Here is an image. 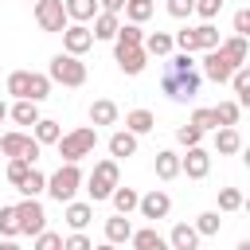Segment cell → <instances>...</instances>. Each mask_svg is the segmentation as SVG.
<instances>
[{"label": "cell", "mask_w": 250, "mask_h": 250, "mask_svg": "<svg viewBox=\"0 0 250 250\" xmlns=\"http://www.w3.org/2000/svg\"><path fill=\"white\" fill-rule=\"evenodd\" d=\"M117 27H121V20H117V12H109V8H102V12L94 16V39H117Z\"/></svg>", "instance_id": "d6986e66"}, {"label": "cell", "mask_w": 250, "mask_h": 250, "mask_svg": "<svg viewBox=\"0 0 250 250\" xmlns=\"http://www.w3.org/2000/svg\"><path fill=\"white\" fill-rule=\"evenodd\" d=\"M176 141H180L184 148H191V145H199V141H203V129H199L195 121H188V125H180V129H176Z\"/></svg>", "instance_id": "ab89813d"}, {"label": "cell", "mask_w": 250, "mask_h": 250, "mask_svg": "<svg viewBox=\"0 0 250 250\" xmlns=\"http://www.w3.org/2000/svg\"><path fill=\"white\" fill-rule=\"evenodd\" d=\"M113 47H145V31H141V23H121L117 27V39H113Z\"/></svg>", "instance_id": "cb8c5ba5"}, {"label": "cell", "mask_w": 250, "mask_h": 250, "mask_svg": "<svg viewBox=\"0 0 250 250\" xmlns=\"http://www.w3.org/2000/svg\"><path fill=\"white\" fill-rule=\"evenodd\" d=\"M145 219H168V211H172V199H168V191H160V188H152L148 195H141V207H137Z\"/></svg>", "instance_id": "7c38bea8"}, {"label": "cell", "mask_w": 250, "mask_h": 250, "mask_svg": "<svg viewBox=\"0 0 250 250\" xmlns=\"http://www.w3.org/2000/svg\"><path fill=\"white\" fill-rule=\"evenodd\" d=\"M35 23L43 31H66L70 23V12H66V0H35Z\"/></svg>", "instance_id": "8992f818"}, {"label": "cell", "mask_w": 250, "mask_h": 250, "mask_svg": "<svg viewBox=\"0 0 250 250\" xmlns=\"http://www.w3.org/2000/svg\"><path fill=\"white\" fill-rule=\"evenodd\" d=\"M230 86H234V94H238V105L250 109V70H246V66H238V70L230 74Z\"/></svg>", "instance_id": "f1b7e54d"}, {"label": "cell", "mask_w": 250, "mask_h": 250, "mask_svg": "<svg viewBox=\"0 0 250 250\" xmlns=\"http://www.w3.org/2000/svg\"><path fill=\"white\" fill-rule=\"evenodd\" d=\"M195 227H199V234H219L223 219H219V211H203V215H195Z\"/></svg>", "instance_id": "7bdbcfd3"}, {"label": "cell", "mask_w": 250, "mask_h": 250, "mask_svg": "<svg viewBox=\"0 0 250 250\" xmlns=\"http://www.w3.org/2000/svg\"><path fill=\"white\" fill-rule=\"evenodd\" d=\"M8 94L12 98H27L31 94V70H12L8 74Z\"/></svg>", "instance_id": "4dcf8cb0"}, {"label": "cell", "mask_w": 250, "mask_h": 250, "mask_svg": "<svg viewBox=\"0 0 250 250\" xmlns=\"http://www.w3.org/2000/svg\"><path fill=\"white\" fill-rule=\"evenodd\" d=\"M16 191H20V195H43V191H47V176H43L39 168H31V172H27V180H23Z\"/></svg>", "instance_id": "e575fe53"}, {"label": "cell", "mask_w": 250, "mask_h": 250, "mask_svg": "<svg viewBox=\"0 0 250 250\" xmlns=\"http://www.w3.org/2000/svg\"><path fill=\"white\" fill-rule=\"evenodd\" d=\"M0 121H4V113H0Z\"/></svg>", "instance_id": "6f0895ef"}, {"label": "cell", "mask_w": 250, "mask_h": 250, "mask_svg": "<svg viewBox=\"0 0 250 250\" xmlns=\"http://www.w3.org/2000/svg\"><path fill=\"white\" fill-rule=\"evenodd\" d=\"M109 199H113V211H121V215H129V211H137V207H141V195H137L133 188H121V184L113 188V195H109Z\"/></svg>", "instance_id": "d4e9b609"}, {"label": "cell", "mask_w": 250, "mask_h": 250, "mask_svg": "<svg viewBox=\"0 0 250 250\" xmlns=\"http://www.w3.org/2000/svg\"><path fill=\"white\" fill-rule=\"evenodd\" d=\"M133 152H137V133H133V129H117V133L109 137V156L125 160V156H133Z\"/></svg>", "instance_id": "e0dca14e"}, {"label": "cell", "mask_w": 250, "mask_h": 250, "mask_svg": "<svg viewBox=\"0 0 250 250\" xmlns=\"http://www.w3.org/2000/svg\"><path fill=\"white\" fill-rule=\"evenodd\" d=\"M31 168H35V164H31L27 156H8V180H12V188H20Z\"/></svg>", "instance_id": "d6a6232c"}, {"label": "cell", "mask_w": 250, "mask_h": 250, "mask_svg": "<svg viewBox=\"0 0 250 250\" xmlns=\"http://www.w3.org/2000/svg\"><path fill=\"white\" fill-rule=\"evenodd\" d=\"M223 39H219V31L211 27V20H203L199 27H195V51H211V47H219Z\"/></svg>", "instance_id": "f546056e"}, {"label": "cell", "mask_w": 250, "mask_h": 250, "mask_svg": "<svg viewBox=\"0 0 250 250\" xmlns=\"http://www.w3.org/2000/svg\"><path fill=\"white\" fill-rule=\"evenodd\" d=\"M234 70H238V66H234L219 47H211V51L203 55V78H211V82H230Z\"/></svg>", "instance_id": "9c48e42d"}, {"label": "cell", "mask_w": 250, "mask_h": 250, "mask_svg": "<svg viewBox=\"0 0 250 250\" xmlns=\"http://www.w3.org/2000/svg\"><path fill=\"white\" fill-rule=\"evenodd\" d=\"M0 156H4V152H0Z\"/></svg>", "instance_id": "680465c9"}, {"label": "cell", "mask_w": 250, "mask_h": 250, "mask_svg": "<svg viewBox=\"0 0 250 250\" xmlns=\"http://www.w3.org/2000/svg\"><path fill=\"white\" fill-rule=\"evenodd\" d=\"M102 8H109V12H121V8H125V0H102Z\"/></svg>", "instance_id": "f907efd6"}, {"label": "cell", "mask_w": 250, "mask_h": 250, "mask_svg": "<svg viewBox=\"0 0 250 250\" xmlns=\"http://www.w3.org/2000/svg\"><path fill=\"white\" fill-rule=\"evenodd\" d=\"M16 211H20V230L23 234H39V230H47V215H43V203H39V195H23V203H16Z\"/></svg>", "instance_id": "52a82bcc"}, {"label": "cell", "mask_w": 250, "mask_h": 250, "mask_svg": "<svg viewBox=\"0 0 250 250\" xmlns=\"http://www.w3.org/2000/svg\"><path fill=\"white\" fill-rule=\"evenodd\" d=\"M90 219H94V203H74V199L66 203V223H70L74 230H82Z\"/></svg>", "instance_id": "83f0119b"}, {"label": "cell", "mask_w": 250, "mask_h": 250, "mask_svg": "<svg viewBox=\"0 0 250 250\" xmlns=\"http://www.w3.org/2000/svg\"><path fill=\"white\" fill-rule=\"evenodd\" d=\"M78 188H82L78 160H62V164H59V172L47 180V195H51V199H59V203H70Z\"/></svg>", "instance_id": "277c9868"}, {"label": "cell", "mask_w": 250, "mask_h": 250, "mask_svg": "<svg viewBox=\"0 0 250 250\" xmlns=\"http://www.w3.org/2000/svg\"><path fill=\"white\" fill-rule=\"evenodd\" d=\"M66 250H90V238H86L82 230H74V234L66 238Z\"/></svg>", "instance_id": "681fc988"}, {"label": "cell", "mask_w": 250, "mask_h": 250, "mask_svg": "<svg viewBox=\"0 0 250 250\" xmlns=\"http://www.w3.org/2000/svg\"><path fill=\"white\" fill-rule=\"evenodd\" d=\"M195 12H199L203 20H215V16L223 12V0H195Z\"/></svg>", "instance_id": "bcb514c9"}, {"label": "cell", "mask_w": 250, "mask_h": 250, "mask_svg": "<svg viewBox=\"0 0 250 250\" xmlns=\"http://www.w3.org/2000/svg\"><path fill=\"white\" fill-rule=\"evenodd\" d=\"M199 227H191V223H176L172 227V234H168V246H176V250H195L199 246Z\"/></svg>", "instance_id": "5bb4252c"}, {"label": "cell", "mask_w": 250, "mask_h": 250, "mask_svg": "<svg viewBox=\"0 0 250 250\" xmlns=\"http://www.w3.org/2000/svg\"><path fill=\"white\" fill-rule=\"evenodd\" d=\"M215 113H219V125H238L242 105H238V98H234V102H219V105H215Z\"/></svg>", "instance_id": "74e56055"}, {"label": "cell", "mask_w": 250, "mask_h": 250, "mask_svg": "<svg viewBox=\"0 0 250 250\" xmlns=\"http://www.w3.org/2000/svg\"><path fill=\"white\" fill-rule=\"evenodd\" d=\"M246 199H242V191L238 188H219V211H238Z\"/></svg>", "instance_id": "60d3db41"}, {"label": "cell", "mask_w": 250, "mask_h": 250, "mask_svg": "<svg viewBox=\"0 0 250 250\" xmlns=\"http://www.w3.org/2000/svg\"><path fill=\"white\" fill-rule=\"evenodd\" d=\"M152 125H156V117H152L148 109H133V113H125V129H133L137 137H141V133H148Z\"/></svg>", "instance_id": "1f68e13d"}, {"label": "cell", "mask_w": 250, "mask_h": 250, "mask_svg": "<svg viewBox=\"0 0 250 250\" xmlns=\"http://www.w3.org/2000/svg\"><path fill=\"white\" fill-rule=\"evenodd\" d=\"M105 242H133V223L121 211L113 219H105Z\"/></svg>", "instance_id": "ffe728a7"}, {"label": "cell", "mask_w": 250, "mask_h": 250, "mask_svg": "<svg viewBox=\"0 0 250 250\" xmlns=\"http://www.w3.org/2000/svg\"><path fill=\"white\" fill-rule=\"evenodd\" d=\"M0 113H4V117H8V105H4V102H0Z\"/></svg>", "instance_id": "f5cc1de1"}, {"label": "cell", "mask_w": 250, "mask_h": 250, "mask_svg": "<svg viewBox=\"0 0 250 250\" xmlns=\"http://www.w3.org/2000/svg\"><path fill=\"white\" fill-rule=\"evenodd\" d=\"M117 156H109V160H98L94 164V172H90V180H86V191H90V203H102V199H109L113 195V188H117Z\"/></svg>", "instance_id": "3957f363"}, {"label": "cell", "mask_w": 250, "mask_h": 250, "mask_svg": "<svg viewBox=\"0 0 250 250\" xmlns=\"http://www.w3.org/2000/svg\"><path fill=\"white\" fill-rule=\"evenodd\" d=\"M47 74H51V82H62V86H82V82H86V62H78V55H70V51H59V55L51 59Z\"/></svg>", "instance_id": "5b68a950"}, {"label": "cell", "mask_w": 250, "mask_h": 250, "mask_svg": "<svg viewBox=\"0 0 250 250\" xmlns=\"http://www.w3.org/2000/svg\"><path fill=\"white\" fill-rule=\"evenodd\" d=\"M191 121H195L203 133H215V129H219V113H215V109H207V105H199V109L191 113Z\"/></svg>", "instance_id": "f35d334b"}, {"label": "cell", "mask_w": 250, "mask_h": 250, "mask_svg": "<svg viewBox=\"0 0 250 250\" xmlns=\"http://www.w3.org/2000/svg\"><path fill=\"white\" fill-rule=\"evenodd\" d=\"M62 47L70 51V55H86L90 47H94V27H86V23H66V31H62Z\"/></svg>", "instance_id": "30bf717a"}, {"label": "cell", "mask_w": 250, "mask_h": 250, "mask_svg": "<svg viewBox=\"0 0 250 250\" xmlns=\"http://www.w3.org/2000/svg\"><path fill=\"white\" fill-rule=\"evenodd\" d=\"M113 59H117V66H121V74H141L145 70V62H148V51L145 47H113Z\"/></svg>", "instance_id": "8fae6325"}, {"label": "cell", "mask_w": 250, "mask_h": 250, "mask_svg": "<svg viewBox=\"0 0 250 250\" xmlns=\"http://www.w3.org/2000/svg\"><path fill=\"white\" fill-rule=\"evenodd\" d=\"M94 145H98V125H78V129L59 137V156L62 160H82V156L94 152Z\"/></svg>", "instance_id": "7a4b0ae2"}, {"label": "cell", "mask_w": 250, "mask_h": 250, "mask_svg": "<svg viewBox=\"0 0 250 250\" xmlns=\"http://www.w3.org/2000/svg\"><path fill=\"white\" fill-rule=\"evenodd\" d=\"M39 141L31 137V133H0V152L4 156H27L31 164L39 160Z\"/></svg>", "instance_id": "ba28073f"}, {"label": "cell", "mask_w": 250, "mask_h": 250, "mask_svg": "<svg viewBox=\"0 0 250 250\" xmlns=\"http://www.w3.org/2000/svg\"><path fill=\"white\" fill-rule=\"evenodd\" d=\"M125 16H129L133 23H145V20L152 16V0H125Z\"/></svg>", "instance_id": "8d00e7d4"}, {"label": "cell", "mask_w": 250, "mask_h": 250, "mask_svg": "<svg viewBox=\"0 0 250 250\" xmlns=\"http://www.w3.org/2000/svg\"><path fill=\"white\" fill-rule=\"evenodd\" d=\"M180 172H184V156H176L172 148H160L156 152V176L160 180H176Z\"/></svg>", "instance_id": "ac0fdd59"}, {"label": "cell", "mask_w": 250, "mask_h": 250, "mask_svg": "<svg viewBox=\"0 0 250 250\" xmlns=\"http://www.w3.org/2000/svg\"><path fill=\"white\" fill-rule=\"evenodd\" d=\"M215 152H219V156H234V152H242V137H238L234 125H219V129H215Z\"/></svg>", "instance_id": "4fadbf2b"}, {"label": "cell", "mask_w": 250, "mask_h": 250, "mask_svg": "<svg viewBox=\"0 0 250 250\" xmlns=\"http://www.w3.org/2000/svg\"><path fill=\"white\" fill-rule=\"evenodd\" d=\"M219 51H223V55H227V59H230L234 66H246V59H250V47H246V35H238V31H234L230 39H223V43H219Z\"/></svg>", "instance_id": "2e32d148"}, {"label": "cell", "mask_w": 250, "mask_h": 250, "mask_svg": "<svg viewBox=\"0 0 250 250\" xmlns=\"http://www.w3.org/2000/svg\"><path fill=\"white\" fill-rule=\"evenodd\" d=\"M184 172H188L191 180H203V176L211 172V156H207L199 145H191V148H188V156H184Z\"/></svg>", "instance_id": "9a60e30c"}, {"label": "cell", "mask_w": 250, "mask_h": 250, "mask_svg": "<svg viewBox=\"0 0 250 250\" xmlns=\"http://www.w3.org/2000/svg\"><path fill=\"white\" fill-rule=\"evenodd\" d=\"M234 31L238 35H250V8H238L234 12Z\"/></svg>", "instance_id": "c3c4849f"}, {"label": "cell", "mask_w": 250, "mask_h": 250, "mask_svg": "<svg viewBox=\"0 0 250 250\" xmlns=\"http://www.w3.org/2000/svg\"><path fill=\"white\" fill-rule=\"evenodd\" d=\"M102 0H66V12H70V20H78V23H90L102 8H98Z\"/></svg>", "instance_id": "484cf974"}, {"label": "cell", "mask_w": 250, "mask_h": 250, "mask_svg": "<svg viewBox=\"0 0 250 250\" xmlns=\"http://www.w3.org/2000/svg\"><path fill=\"white\" fill-rule=\"evenodd\" d=\"M0 234H4V238L23 234V230H20V211H16V207H0Z\"/></svg>", "instance_id": "d590c367"}, {"label": "cell", "mask_w": 250, "mask_h": 250, "mask_svg": "<svg viewBox=\"0 0 250 250\" xmlns=\"http://www.w3.org/2000/svg\"><path fill=\"white\" fill-rule=\"evenodd\" d=\"M12 121H16V125H35V121H39V102H31V98H16V105H12Z\"/></svg>", "instance_id": "7402d4cb"}, {"label": "cell", "mask_w": 250, "mask_h": 250, "mask_svg": "<svg viewBox=\"0 0 250 250\" xmlns=\"http://www.w3.org/2000/svg\"><path fill=\"white\" fill-rule=\"evenodd\" d=\"M176 47H180V51H195V27L176 31Z\"/></svg>", "instance_id": "7dc6e473"}, {"label": "cell", "mask_w": 250, "mask_h": 250, "mask_svg": "<svg viewBox=\"0 0 250 250\" xmlns=\"http://www.w3.org/2000/svg\"><path fill=\"white\" fill-rule=\"evenodd\" d=\"M35 246H39V250H59V246H66V238L55 234V230H39V234H35Z\"/></svg>", "instance_id": "ee69618b"}, {"label": "cell", "mask_w": 250, "mask_h": 250, "mask_svg": "<svg viewBox=\"0 0 250 250\" xmlns=\"http://www.w3.org/2000/svg\"><path fill=\"white\" fill-rule=\"evenodd\" d=\"M47 94H51V74H35V70H31V94H27V98H31V102H43Z\"/></svg>", "instance_id": "b9f144b4"}, {"label": "cell", "mask_w": 250, "mask_h": 250, "mask_svg": "<svg viewBox=\"0 0 250 250\" xmlns=\"http://www.w3.org/2000/svg\"><path fill=\"white\" fill-rule=\"evenodd\" d=\"M27 4H35V0H27Z\"/></svg>", "instance_id": "9f6ffc18"}, {"label": "cell", "mask_w": 250, "mask_h": 250, "mask_svg": "<svg viewBox=\"0 0 250 250\" xmlns=\"http://www.w3.org/2000/svg\"><path fill=\"white\" fill-rule=\"evenodd\" d=\"M246 70H250V59H246Z\"/></svg>", "instance_id": "11a10c76"}, {"label": "cell", "mask_w": 250, "mask_h": 250, "mask_svg": "<svg viewBox=\"0 0 250 250\" xmlns=\"http://www.w3.org/2000/svg\"><path fill=\"white\" fill-rule=\"evenodd\" d=\"M31 129H35V141H39V145H59V137H62L59 121H51V117H39Z\"/></svg>", "instance_id": "4316f807"}, {"label": "cell", "mask_w": 250, "mask_h": 250, "mask_svg": "<svg viewBox=\"0 0 250 250\" xmlns=\"http://www.w3.org/2000/svg\"><path fill=\"white\" fill-rule=\"evenodd\" d=\"M242 164H246V168H250V145H246V148H242Z\"/></svg>", "instance_id": "816d5d0a"}, {"label": "cell", "mask_w": 250, "mask_h": 250, "mask_svg": "<svg viewBox=\"0 0 250 250\" xmlns=\"http://www.w3.org/2000/svg\"><path fill=\"white\" fill-rule=\"evenodd\" d=\"M172 47H176V35H168V31H152V35H145V51L156 55V59L172 55Z\"/></svg>", "instance_id": "44dd1931"}, {"label": "cell", "mask_w": 250, "mask_h": 250, "mask_svg": "<svg viewBox=\"0 0 250 250\" xmlns=\"http://www.w3.org/2000/svg\"><path fill=\"white\" fill-rule=\"evenodd\" d=\"M199 82H203V74L195 70L191 51H180V55H172V59L164 62L160 90H164L172 102H188V98H195V94H199Z\"/></svg>", "instance_id": "6da1fadb"}, {"label": "cell", "mask_w": 250, "mask_h": 250, "mask_svg": "<svg viewBox=\"0 0 250 250\" xmlns=\"http://www.w3.org/2000/svg\"><path fill=\"white\" fill-rule=\"evenodd\" d=\"M195 12V0H168V16L172 20H188Z\"/></svg>", "instance_id": "f6af8a7d"}, {"label": "cell", "mask_w": 250, "mask_h": 250, "mask_svg": "<svg viewBox=\"0 0 250 250\" xmlns=\"http://www.w3.org/2000/svg\"><path fill=\"white\" fill-rule=\"evenodd\" d=\"M242 207H246V211H250V199H246V203H242Z\"/></svg>", "instance_id": "db71d44e"}, {"label": "cell", "mask_w": 250, "mask_h": 250, "mask_svg": "<svg viewBox=\"0 0 250 250\" xmlns=\"http://www.w3.org/2000/svg\"><path fill=\"white\" fill-rule=\"evenodd\" d=\"M90 125H117V105L109 98H98L90 105Z\"/></svg>", "instance_id": "603a6c76"}, {"label": "cell", "mask_w": 250, "mask_h": 250, "mask_svg": "<svg viewBox=\"0 0 250 250\" xmlns=\"http://www.w3.org/2000/svg\"><path fill=\"white\" fill-rule=\"evenodd\" d=\"M133 246L137 250H164V238L156 234V227H145V230H133Z\"/></svg>", "instance_id": "836d02e7"}]
</instances>
